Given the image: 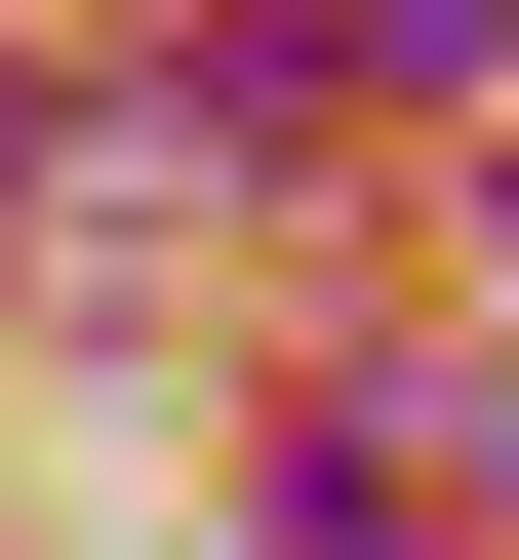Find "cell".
Returning <instances> with one entry per match:
<instances>
[{"instance_id": "6da1fadb", "label": "cell", "mask_w": 519, "mask_h": 560, "mask_svg": "<svg viewBox=\"0 0 519 560\" xmlns=\"http://www.w3.org/2000/svg\"><path fill=\"white\" fill-rule=\"evenodd\" d=\"M359 40H400V81H519V0H359Z\"/></svg>"}, {"instance_id": "7a4b0ae2", "label": "cell", "mask_w": 519, "mask_h": 560, "mask_svg": "<svg viewBox=\"0 0 519 560\" xmlns=\"http://www.w3.org/2000/svg\"><path fill=\"white\" fill-rule=\"evenodd\" d=\"M0 200H40V81H0Z\"/></svg>"}]
</instances>
